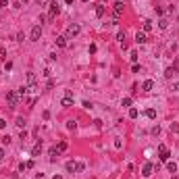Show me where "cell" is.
Returning <instances> with one entry per match:
<instances>
[{"label":"cell","mask_w":179,"mask_h":179,"mask_svg":"<svg viewBox=\"0 0 179 179\" xmlns=\"http://www.w3.org/2000/svg\"><path fill=\"white\" fill-rule=\"evenodd\" d=\"M117 40H119V44H121V48H127V42H125V31H119V33H117Z\"/></svg>","instance_id":"11"},{"label":"cell","mask_w":179,"mask_h":179,"mask_svg":"<svg viewBox=\"0 0 179 179\" xmlns=\"http://www.w3.org/2000/svg\"><path fill=\"white\" fill-rule=\"evenodd\" d=\"M2 144H6V146H8V144H11V138L4 136V138H2Z\"/></svg>","instance_id":"33"},{"label":"cell","mask_w":179,"mask_h":179,"mask_svg":"<svg viewBox=\"0 0 179 179\" xmlns=\"http://www.w3.org/2000/svg\"><path fill=\"white\" fill-rule=\"evenodd\" d=\"M104 13H106V8H104L102 4H98V6H96V17H104Z\"/></svg>","instance_id":"18"},{"label":"cell","mask_w":179,"mask_h":179,"mask_svg":"<svg viewBox=\"0 0 179 179\" xmlns=\"http://www.w3.org/2000/svg\"><path fill=\"white\" fill-rule=\"evenodd\" d=\"M60 104H62V106H73V96H65V98L60 100Z\"/></svg>","instance_id":"12"},{"label":"cell","mask_w":179,"mask_h":179,"mask_svg":"<svg viewBox=\"0 0 179 179\" xmlns=\"http://www.w3.org/2000/svg\"><path fill=\"white\" fill-rule=\"evenodd\" d=\"M142 90H144V92H152V90H154V81H152V79H146V81L142 83Z\"/></svg>","instance_id":"8"},{"label":"cell","mask_w":179,"mask_h":179,"mask_svg":"<svg viewBox=\"0 0 179 179\" xmlns=\"http://www.w3.org/2000/svg\"><path fill=\"white\" fill-rule=\"evenodd\" d=\"M138 117H140L138 108H129V119H138Z\"/></svg>","instance_id":"21"},{"label":"cell","mask_w":179,"mask_h":179,"mask_svg":"<svg viewBox=\"0 0 179 179\" xmlns=\"http://www.w3.org/2000/svg\"><path fill=\"white\" fill-rule=\"evenodd\" d=\"M15 125H17V127H25V119H23V117H17Z\"/></svg>","instance_id":"26"},{"label":"cell","mask_w":179,"mask_h":179,"mask_svg":"<svg viewBox=\"0 0 179 179\" xmlns=\"http://www.w3.org/2000/svg\"><path fill=\"white\" fill-rule=\"evenodd\" d=\"M35 81H38L35 73H27V83H29V85H35Z\"/></svg>","instance_id":"17"},{"label":"cell","mask_w":179,"mask_h":179,"mask_svg":"<svg viewBox=\"0 0 179 179\" xmlns=\"http://www.w3.org/2000/svg\"><path fill=\"white\" fill-rule=\"evenodd\" d=\"M83 2H87V0H83Z\"/></svg>","instance_id":"42"},{"label":"cell","mask_w":179,"mask_h":179,"mask_svg":"<svg viewBox=\"0 0 179 179\" xmlns=\"http://www.w3.org/2000/svg\"><path fill=\"white\" fill-rule=\"evenodd\" d=\"M27 92H29V87H27V85H21V87H19V90H17V94H19V96H21V98H23V96H25V94H27Z\"/></svg>","instance_id":"19"},{"label":"cell","mask_w":179,"mask_h":179,"mask_svg":"<svg viewBox=\"0 0 179 179\" xmlns=\"http://www.w3.org/2000/svg\"><path fill=\"white\" fill-rule=\"evenodd\" d=\"M25 169H33V160H27V163L21 165V171H25Z\"/></svg>","instance_id":"23"},{"label":"cell","mask_w":179,"mask_h":179,"mask_svg":"<svg viewBox=\"0 0 179 179\" xmlns=\"http://www.w3.org/2000/svg\"><path fill=\"white\" fill-rule=\"evenodd\" d=\"M121 13H123V2L117 0V2H115V15H121Z\"/></svg>","instance_id":"16"},{"label":"cell","mask_w":179,"mask_h":179,"mask_svg":"<svg viewBox=\"0 0 179 179\" xmlns=\"http://www.w3.org/2000/svg\"><path fill=\"white\" fill-rule=\"evenodd\" d=\"M4 127H6V121H4V119H0V129H4Z\"/></svg>","instance_id":"34"},{"label":"cell","mask_w":179,"mask_h":179,"mask_svg":"<svg viewBox=\"0 0 179 179\" xmlns=\"http://www.w3.org/2000/svg\"><path fill=\"white\" fill-rule=\"evenodd\" d=\"M40 38H42V25H40V23H35L33 27H31V33H29V40H31V42H38Z\"/></svg>","instance_id":"1"},{"label":"cell","mask_w":179,"mask_h":179,"mask_svg":"<svg viewBox=\"0 0 179 179\" xmlns=\"http://www.w3.org/2000/svg\"><path fill=\"white\" fill-rule=\"evenodd\" d=\"M54 42H56V46H58V48H67V38H65V35H58Z\"/></svg>","instance_id":"10"},{"label":"cell","mask_w":179,"mask_h":179,"mask_svg":"<svg viewBox=\"0 0 179 179\" xmlns=\"http://www.w3.org/2000/svg\"><path fill=\"white\" fill-rule=\"evenodd\" d=\"M83 169H85V165H83V163H77V165H75V173H81Z\"/></svg>","instance_id":"28"},{"label":"cell","mask_w":179,"mask_h":179,"mask_svg":"<svg viewBox=\"0 0 179 179\" xmlns=\"http://www.w3.org/2000/svg\"><path fill=\"white\" fill-rule=\"evenodd\" d=\"M2 158H4V150H2V148H0V160H2Z\"/></svg>","instance_id":"38"},{"label":"cell","mask_w":179,"mask_h":179,"mask_svg":"<svg viewBox=\"0 0 179 179\" xmlns=\"http://www.w3.org/2000/svg\"><path fill=\"white\" fill-rule=\"evenodd\" d=\"M48 6H50V13H48V19L52 21V19H54V17H56V15L60 13V6H58V2H50Z\"/></svg>","instance_id":"4"},{"label":"cell","mask_w":179,"mask_h":179,"mask_svg":"<svg viewBox=\"0 0 179 179\" xmlns=\"http://www.w3.org/2000/svg\"><path fill=\"white\" fill-rule=\"evenodd\" d=\"M75 165H77V163H73V160H67V165H65L67 173H75Z\"/></svg>","instance_id":"13"},{"label":"cell","mask_w":179,"mask_h":179,"mask_svg":"<svg viewBox=\"0 0 179 179\" xmlns=\"http://www.w3.org/2000/svg\"><path fill=\"white\" fill-rule=\"evenodd\" d=\"M152 171H154V165H152V163H144V167H142V175H144V177H150Z\"/></svg>","instance_id":"6"},{"label":"cell","mask_w":179,"mask_h":179,"mask_svg":"<svg viewBox=\"0 0 179 179\" xmlns=\"http://www.w3.org/2000/svg\"><path fill=\"white\" fill-rule=\"evenodd\" d=\"M167 169H169V173H177V163H173V160H167Z\"/></svg>","instance_id":"14"},{"label":"cell","mask_w":179,"mask_h":179,"mask_svg":"<svg viewBox=\"0 0 179 179\" xmlns=\"http://www.w3.org/2000/svg\"><path fill=\"white\" fill-rule=\"evenodd\" d=\"M152 31V21H144V33Z\"/></svg>","instance_id":"24"},{"label":"cell","mask_w":179,"mask_h":179,"mask_svg":"<svg viewBox=\"0 0 179 179\" xmlns=\"http://www.w3.org/2000/svg\"><path fill=\"white\" fill-rule=\"evenodd\" d=\"M8 6V0H0V8H6Z\"/></svg>","instance_id":"32"},{"label":"cell","mask_w":179,"mask_h":179,"mask_svg":"<svg viewBox=\"0 0 179 179\" xmlns=\"http://www.w3.org/2000/svg\"><path fill=\"white\" fill-rule=\"evenodd\" d=\"M173 90H175V92H179V81H175V83H173Z\"/></svg>","instance_id":"36"},{"label":"cell","mask_w":179,"mask_h":179,"mask_svg":"<svg viewBox=\"0 0 179 179\" xmlns=\"http://www.w3.org/2000/svg\"><path fill=\"white\" fill-rule=\"evenodd\" d=\"M173 179H179V177H173Z\"/></svg>","instance_id":"41"},{"label":"cell","mask_w":179,"mask_h":179,"mask_svg":"<svg viewBox=\"0 0 179 179\" xmlns=\"http://www.w3.org/2000/svg\"><path fill=\"white\" fill-rule=\"evenodd\" d=\"M40 152H42V142H38V144H35V146L31 148V156H38Z\"/></svg>","instance_id":"15"},{"label":"cell","mask_w":179,"mask_h":179,"mask_svg":"<svg viewBox=\"0 0 179 179\" xmlns=\"http://www.w3.org/2000/svg\"><path fill=\"white\" fill-rule=\"evenodd\" d=\"M6 100H8V104H11V106H17V104H19V100H21V96L17 94V92H8V94H6Z\"/></svg>","instance_id":"3"},{"label":"cell","mask_w":179,"mask_h":179,"mask_svg":"<svg viewBox=\"0 0 179 179\" xmlns=\"http://www.w3.org/2000/svg\"><path fill=\"white\" fill-rule=\"evenodd\" d=\"M67 129H71V131L77 129V123H75V121H67Z\"/></svg>","instance_id":"27"},{"label":"cell","mask_w":179,"mask_h":179,"mask_svg":"<svg viewBox=\"0 0 179 179\" xmlns=\"http://www.w3.org/2000/svg\"><path fill=\"white\" fill-rule=\"evenodd\" d=\"M4 69H6V71H11V69H13V62H11V60H6V62H4Z\"/></svg>","instance_id":"31"},{"label":"cell","mask_w":179,"mask_h":179,"mask_svg":"<svg viewBox=\"0 0 179 179\" xmlns=\"http://www.w3.org/2000/svg\"><path fill=\"white\" fill-rule=\"evenodd\" d=\"M136 42H138V44H146V42H148L146 33H144V31H138V33H136Z\"/></svg>","instance_id":"9"},{"label":"cell","mask_w":179,"mask_h":179,"mask_svg":"<svg viewBox=\"0 0 179 179\" xmlns=\"http://www.w3.org/2000/svg\"><path fill=\"white\" fill-rule=\"evenodd\" d=\"M121 104H123V106H131V98H123Z\"/></svg>","instance_id":"30"},{"label":"cell","mask_w":179,"mask_h":179,"mask_svg":"<svg viewBox=\"0 0 179 179\" xmlns=\"http://www.w3.org/2000/svg\"><path fill=\"white\" fill-rule=\"evenodd\" d=\"M65 2H67V4H73V0H65Z\"/></svg>","instance_id":"40"},{"label":"cell","mask_w":179,"mask_h":179,"mask_svg":"<svg viewBox=\"0 0 179 179\" xmlns=\"http://www.w3.org/2000/svg\"><path fill=\"white\" fill-rule=\"evenodd\" d=\"M177 69H179V67H167V69H165V77H167V79H173V75H177Z\"/></svg>","instance_id":"7"},{"label":"cell","mask_w":179,"mask_h":179,"mask_svg":"<svg viewBox=\"0 0 179 179\" xmlns=\"http://www.w3.org/2000/svg\"><path fill=\"white\" fill-rule=\"evenodd\" d=\"M146 117H148V119H156V111H154V108H148V111H146Z\"/></svg>","instance_id":"22"},{"label":"cell","mask_w":179,"mask_h":179,"mask_svg":"<svg viewBox=\"0 0 179 179\" xmlns=\"http://www.w3.org/2000/svg\"><path fill=\"white\" fill-rule=\"evenodd\" d=\"M56 150H58V154H62V152L67 150V142H58V146H56Z\"/></svg>","instance_id":"20"},{"label":"cell","mask_w":179,"mask_h":179,"mask_svg":"<svg viewBox=\"0 0 179 179\" xmlns=\"http://www.w3.org/2000/svg\"><path fill=\"white\" fill-rule=\"evenodd\" d=\"M158 27H160V29H167V27H169V21H167V19H160V21H158Z\"/></svg>","instance_id":"25"},{"label":"cell","mask_w":179,"mask_h":179,"mask_svg":"<svg viewBox=\"0 0 179 179\" xmlns=\"http://www.w3.org/2000/svg\"><path fill=\"white\" fill-rule=\"evenodd\" d=\"M48 4V0H40V6H46Z\"/></svg>","instance_id":"37"},{"label":"cell","mask_w":179,"mask_h":179,"mask_svg":"<svg viewBox=\"0 0 179 179\" xmlns=\"http://www.w3.org/2000/svg\"><path fill=\"white\" fill-rule=\"evenodd\" d=\"M0 56H2V58H6V50H4V48H0Z\"/></svg>","instance_id":"35"},{"label":"cell","mask_w":179,"mask_h":179,"mask_svg":"<svg viewBox=\"0 0 179 179\" xmlns=\"http://www.w3.org/2000/svg\"><path fill=\"white\" fill-rule=\"evenodd\" d=\"M129 58H131V62H136V60H138V52L131 50V52H129Z\"/></svg>","instance_id":"29"},{"label":"cell","mask_w":179,"mask_h":179,"mask_svg":"<svg viewBox=\"0 0 179 179\" xmlns=\"http://www.w3.org/2000/svg\"><path fill=\"white\" fill-rule=\"evenodd\" d=\"M52 179H62V175H54V177H52Z\"/></svg>","instance_id":"39"},{"label":"cell","mask_w":179,"mask_h":179,"mask_svg":"<svg viewBox=\"0 0 179 179\" xmlns=\"http://www.w3.org/2000/svg\"><path fill=\"white\" fill-rule=\"evenodd\" d=\"M79 31H81V27H79L77 23H73V25H69V27H67L65 38H67V40H69V38H75V35H79Z\"/></svg>","instance_id":"2"},{"label":"cell","mask_w":179,"mask_h":179,"mask_svg":"<svg viewBox=\"0 0 179 179\" xmlns=\"http://www.w3.org/2000/svg\"><path fill=\"white\" fill-rule=\"evenodd\" d=\"M158 152H160V160H163V163H167V160H169V156H171L169 148H167V146H158Z\"/></svg>","instance_id":"5"}]
</instances>
